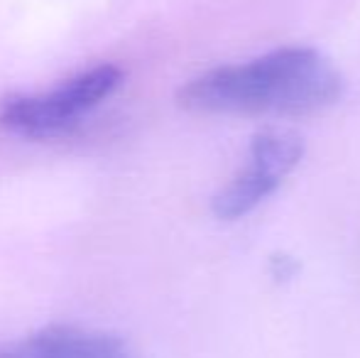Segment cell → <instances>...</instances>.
Segmentation results:
<instances>
[{"mask_svg":"<svg viewBox=\"0 0 360 358\" xmlns=\"http://www.w3.org/2000/svg\"><path fill=\"white\" fill-rule=\"evenodd\" d=\"M341 72L314 47H280L189 79L176 103L206 115H311L343 96Z\"/></svg>","mask_w":360,"mask_h":358,"instance_id":"obj_1","label":"cell"},{"mask_svg":"<svg viewBox=\"0 0 360 358\" xmlns=\"http://www.w3.org/2000/svg\"><path fill=\"white\" fill-rule=\"evenodd\" d=\"M302 155L304 143L294 130L270 125L255 133L248 150V162L211 199L216 219L236 221L257 209L294 172Z\"/></svg>","mask_w":360,"mask_h":358,"instance_id":"obj_3","label":"cell"},{"mask_svg":"<svg viewBox=\"0 0 360 358\" xmlns=\"http://www.w3.org/2000/svg\"><path fill=\"white\" fill-rule=\"evenodd\" d=\"M294 272H297V263H294L289 255H275V258H272V277H277V280H289V277H294Z\"/></svg>","mask_w":360,"mask_h":358,"instance_id":"obj_5","label":"cell"},{"mask_svg":"<svg viewBox=\"0 0 360 358\" xmlns=\"http://www.w3.org/2000/svg\"><path fill=\"white\" fill-rule=\"evenodd\" d=\"M123 82L118 64H98L47 91L13 96L0 108V130L22 140L59 138L103 106Z\"/></svg>","mask_w":360,"mask_h":358,"instance_id":"obj_2","label":"cell"},{"mask_svg":"<svg viewBox=\"0 0 360 358\" xmlns=\"http://www.w3.org/2000/svg\"><path fill=\"white\" fill-rule=\"evenodd\" d=\"M0 358H138L128 344L105 331L52 324L0 344Z\"/></svg>","mask_w":360,"mask_h":358,"instance_id":"obj_4","label":"cell"}]
</instances>
